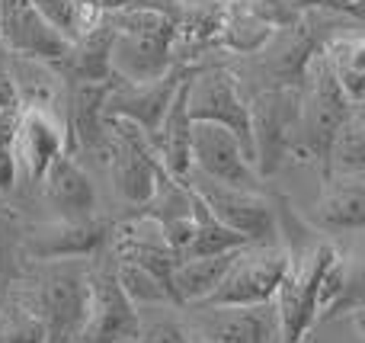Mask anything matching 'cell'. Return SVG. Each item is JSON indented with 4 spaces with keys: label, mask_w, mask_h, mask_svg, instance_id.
Masks as SVG:
<instances>
[{
    "label": "cell",
    "mask_w": 365,
    "mask_h": 343,
    "mask_svg": "<svg viewBox=\"0 0 365 343\" xmlns=\"http://www.w3.org/2000/svg\"><path fill=\"white\" fill-rule=\"evenodd\" d=\"M26 228L29 225L23 222V215L0 196V295H10L29 270L23 254Z\"/></svg>",
    "instance_id": "cb8c5ba5"
},
{
    "label": "cell",
    "mask_w": 365,
    "mask_h": 343,
    "mask_svg": "<svg viewBox=\"0 0 365 343\" xmlns=\"http://www.w3.org/2000/svg\"><path fill=\"white\" fill-rule=\"evenodd\" d=\"M353 116V100L346 96L343 83L336 81L334 64L327 58V48L311 61L308 77L302 83V119H298L295 135V151L292 160L302 164H314L330 173V160H334V145L340 138L343 126Z\"/></svg>",
    "instance_id": "3957f363"
},
{
    "label": "cell",
    "mask_w": 365,
    "mask_h": 343,
    "mask_svg": "<svg viewBox=\"0 0 365 343\" xmlns=\"http://www.w3.org/2000/svg\"><path fill=\"white\" fill-rule=\"evenodd\" d=\"M186 183L225 228L244 235L250 244L276 241L279 218H276V203H272V196L237 190V186H225V183H218V180L202 177L199 170L189 173Z\"/></svg>",
    "instance_id": "9c48e42d"
},
{
    "label": "cell",
    "mask_w": 365,
    "mask_h": 343,
    "mask_svg": "<svg viewBox=\"0 0 365 343\" xmlns=\"http://www.w3.org/2000/svg\"><path fill=\"white\" fill-rule=\"evenodd\" d=\"M0 343H48L45 321L16 292L6 295L0 308Z\"/></svg>",
    "instance_id": "4316f807"
},
{
    "label": "cell",
    "mask_w": 365,
    "mask_h": 343,
    "mask_svg": "<svg viewBox=\"0 0 365 343\" xmlns=\"http://www.w3.org/2000/svg\"><path fill=\"white\" fill-rule=\"evenodd\" d=\"M135 343H192V331L186 321L158 314V318H141V331Z\"/></svg>",
    "instance_id": "4dcf8cb0"
},
{
    "label": "cell",
    "mask_w": 365,
    "mask_h": 343,
    "mask_svg": "<svg viewBox=\"0 0 365 343\" xmlns=\"http://www.w3.org/2000/svg\"><path fill=\"white\" fill-rule=\"evenodd\" d=\"M289 273V247L282 241L250 244L237 254L225 282L202 305H266L276 302Z\"/></svg>",
    "instance_id": "ba28073f"
},
{
    "label": "cell",
    "mask_w": 365,
    "mask_h": 343,
    "mask_svg": "<svg viewBox=\"0 0 365 343\" xmlns=\"http://www.w3.org/2000/svg\"><path fill=\"white\" fill-rule=\"evenodd\" d=\"M327 58L334 64L336 81L343 83L346 96L359 103L365 96V32H343L327 45Z\"/></svg>",
    "instance_id": "d4e9b609"
},
{
    "label": "cell",
    "mask_w": 365,
    "mask_h": 343,
    "mask_svg": "<svg viewBox=\"0 0 365 343\" xmlns=\"http://www.w3.org/2000/svg\"><path fill=\"white\" fill-rule=\"evenodd\" d=\"M192 343H205V340H195V337H192Z\"/></svg>",
    "instance_id": "74e56055"
},
{
    "label": "cell",
    "mask_w": 365,
    "mask_h": 343,
    "mask_svg": "<svg viewBox=\"0 0 365 343\" xmlns=\"http://www.w3.org/2000/svg\"><path fill=\"white\" fill-rule=\"evenodd\" d=\"M90 286H93L90 318L77 343H135L141 331V312L125 295V289L119 286L115 270L106 260V254L93 263Z\"/></svg>",
    "instance_id": "5bb4252c"
},
{
    "label": "cell",
    "mask_w": 365,
    "mask_h": 343,
    "mask_svg": "<svg viewBox=\"0 0 365 343\" xmlns=\"http://www.w3.org/2000/svg\"><path fill=\"white\" fill-rule=\"evenodd\" d=\"M6 61H10V51H6L4 39H0V68H6Z\"/></svg>",
    "instance_id": "d590c367"
},
{
    "label": "cell",
    "mask_w": 365,
    "mask_h": 343,
    "mask_svg": "<svg viewBox=\"0 0 365 343\" xmlns=\"http://www.w3.org/2000/svg\"><path fill=\"white\" fill-rule=\"evenodd\" d=\"M199 74V71H195ZM192 116H189V81L180 87L177 100L170 103L164 116L158 138L151 141L160 154V164L167 167V173L177 180H186L192 173Z\"/></svg>",
    "instance_id": "7402d4cb"
},
{
    "label": "cell",
    "mask_w": 365,
    "mask_h": 343,
    "mask_svg": "<svg viewBox=\"0 0 365 343\" xmlns=\"http://www.w3.org/2000/svg\"><path fill=\"white\" fill-rule=\"evenodd\" d=\"M298 19L302 10L285 0H221L218 51L250 58L263 51L276 32L295 26Z\"/></svg>",
    "instance_id": "8fae6325"
},
{
    "label": "cell",
    "mask_w": 365,
    "mask_h": 343,
    "mask_svg": "<svg viewBox=\"0 0 365 343\" xmlns=\"http://www.w3.org/2000/svg\"><path fill=\"white\" fill-rule=\"evenodd\" d=\"M90 276H93V260L29 263L23 282L13 289L45 321L48 343L81 340L90 318V302H93Z\"/></svg>",
    "instance_id": "7a4b0ae2"
},
{
    "label": "cell",
    "mask_w": 365,
    "mask_h": 343,
    "mask_svg": "<svg viewBox=\"0 0 365 343\" xmlns=\"http://www.w3.org/2000/svg\"><path fill=\"white\" fill-rule=\"evenodd\" d=\"M0 39L13 58L45 64L64 61L74 45L32 0H0Z\"/></svg>",
    "instance_id": "9a60e30c"
},
{
    "label": "cell",
    "mask_w": 365,
    "mask_h": 343,
    "mask_svg": "<svg viewBox=\"0 0 365 343\" xmlns=\"http://www.w3.org/2000/svg\"><path fill=\"white\" fill-rule=\"evenodd\" d=\"M32 4H36L38 10H42L45 16H48L51 23H55L58 29L71 39V42H77V39H81V32L90 29V26L100 19V16H87V13H83L74 0H32ZM103 13H106V10H103Z\"/></svg>",
    "instance_id": "f1b7e54d"
},
{
    "label": "cell",
    "mask_w": 365,
    "mask_h": 343,
    "mask_svg": "<svg viewBox=\"0 0 365 343\" xmlns=\"http://www.w3.org/2000/svg\"><path fill=\"white\" fill-rule=\"evenodd\" d=\"M42 199L55 209L58 218H68V222H83L96 215V186L81 167V160L71 154H61L45 173Z\"/></svg>",
    "instance_id": "44dd1931"
},
{
    "label": "cell",
    "mask_w": 365,
    "mask_h": 343,
    "mask_svg": "<svg viewBox=\"0 0 365 343\" xmlns=\"http://www.w3.org/2000/svg\"><path fill=\"white\" fill-rule=\"evenodd\" d=\"M115 39H119L115 16L109 10L100 13V19L90 29H83L81 39L71 45L68 58L51 64L58 71V77L64 81V87H74V83H113Z\"/></svg>",
    "instance_id": "ac0fdd59"
},
{
    "label": "cell",
    "mask_w": 365,
    "mask_h": 343,
    "mask_svg": "<svg viewBox=\"0 0 365 343\" xmlns=\"http://www.w3.org/2000/svg\"><path fill=\"white\" fill-rule=\"evenodd\" d=\"M330 173H356V177H365V122H359L356 116H349V122L343 126L340 138H336Z\"/></svg>",
    "instance_id": "83f0119b"
},
{
    "label": "cell",
    "mask_w": 365,
    "mask_h": 343,
    "mask_svg": "<svg viewBox=\"0 0 365 343\" xmlns=\"http://www.w3.org/2000/svg\"><path fill=\"white\" fill-rule=\"evenodd\" d=\"M113 218H83L68 222L55 218L45 225H29L23 241L26 263H51V260H100L115 237Z\"/></svg>",
    "instance_id": "30bf717a"
},
{
    "label": "cell",
    "mask_w": 365,
    "mask_h": 343,
    "mask_svg": "<svg viewBox=\"0 0 365 343\" xmlns=\"http://www.w3.org/2000/svg\"><path fill=\"white\" fill-rule=\"evenodd\" d=\"M298 119H302V87H279L250 96L253 164L259 180H269L292 160Z\"/></svg>",
    "instance_id": "5b68a950"
},
{
    "label": "cell",
    "mask_w": 365,
    "mask_h": 343,
    "mask_svg": "<svg viewBox=\"0 0 365 343\" xmlns=\"http://www.w3.org/2000/svg\"><path fill=\"white\" fill-rule=\"evenodd\" d=\"M189 116L192 122H212V126L231 128L253 158V126H250V103L240 93V83L231 68L221 61H205L199 74L189 77ZM257 167V164H253Z\"/></svg>",
    "instance_id": "52a82bcc"
},
{
    "label": "cell",
    "mask_w": 365,
    "mask_h": 343,
    "mask_svg": "<svg viewBox=\"0 0 365 343\" xmlns=\"http://www.w3.org/2000/svg\"><path fill=\"white\" fill-rule=\"evenodd\" d=\"M314 6L324 13H336V16H346L353 23L365 26V0H314Z\"/></svg>",
    "instance_id": "1f68e13d"
},
{
    "label": "cell",
    "mask_w": 365,
    "mask_h": 343,
    "mask_svg": "<svg viewBox=\"0 0 365 343\" xmlns=\"http://www.w3.org/2000/svg\"><path fill=\"white\" fill-rule=\"evenodd\" d=\"M113 83H74L68 87V126H64V141H68L71 158L96 154L106 160L113 148V128L106 119V96Z\"/></svg>",
    "instance_id": "e0dca14e"
},
{
    "label": "cell",
    "mask_w": 365,
    "mask_h": 343,
    "mask_svg": "<svg viewBox=\"0 0 365 343\" xmlns=\"http://www.w3.org/2000/svg\"><path fill=\"white\" fill-rule=\"evenodd\" d=\"M353 19L336 16V13H324V10H304L302 19L289 29L276 32L269 45L257 55L244 58L234 77L240 83V93L250 96L263 93V90H279V87H302L304 77H308V68L336 36L349 32Z\"/></svg>",
    "instance_id": "6da1fadb"
},
{
    "label": "cell",
    "mask_w": 365,
    "mask_h": 343,
    "mask_svg": "<svg viewBox=\"0 0 365 343\" xmlns=\"http://www.w3.org/2000/svg\"><path fill=\"white\" fill-rule=\"evenodd\" d=\"M61 154H68V141H64V128L55 122L51 109H23L16 135L19 180L26 186H42L45 173Z\"/></svg>",
    "instance_id": "ffe728a7"
},
{
    "label": "cell",
    "mask_w": 365,
    "mask_h": 343,
    "mask_svg": "<svg viewBox=\"0 0 365 343\" xmlns=\"http://www.w3.org/2000/svg\"><path fill=\"white\" fill-rule=\"evenodd\" d=\"M202 64H177L170 74H164L160 81H151V83L113 81V90H109V96H106V119L132 122V126H138L141 132H148V138L154 141L160 132V126H164L167 109H170V103L177 100L180 87L202 68Z\"/></svg>",
    "instance_id": "4fadbf2b"
},
{
    "label": "cell",
    "mask_w": 365,
    "mask_h": 343,
    "mask_svg": "<svg viewBox=\"0 0 365 343\" xmlns=\"http://www.w3.org/2000/svg\"><path fill=\"white\" fill-rule=\"evenodd\" d=\"M244 250V247H240ZM240 250L231 254H215V257H195V260H182L173 273V292L180 299V308L202 305L205 299H212L215 289L225 282L227 270L234 267Z\"/></svg>",
    "instance_id": "603a6c76"
},
{
    "label": "cell",
    "mask_w": 365,
    "mask_h": 343,
    "mask_svg": "<svg viewBox=\"0 0 365 343\" xmlns=\"http://www.w3.org/2000/svg\"><path fill=\"white\" fill-rule=\"evenodd\" d=\"M186 324L205 343H282L276 302L266 305H189Z\"/></svg>",
    "instance_id": "7c38bea8"
},
{
    "label": "cell",
    "mask_w": 365,
    "mask_h": 343,
    "mask_svg": "<svg viewBox=\"0 0 365 343\" xmlns=\"http://www.w3.org/2000/svg\"><path fill=\"white\" fill-rule=\"evenodd\" d=\"M13 106H19L16 83H13L10 71H6V68H0V113H4V109H13Z\"/></svg>",
    "instance_id": "d6a6232c"
},
{
    "label": "cell",
    "mask_w": 365,
    "mask_h": 343,
    "mask_svg": "<svg viewBox=\"0 0 365 343\" xmlns=\"http://www.w3.org/2000/svg\"><path fill=\"white\" fill-rule=\"evenodd\" d=\"M365 308V244L356 250V257L349 260V276H346V289H343L340 302L324 314V321L343 318V314H356Z\"/></svg>",
    "instance_id": "f546056e"
},
{
    "label": "cell",
    "mask_w": 365,
    "mask_h": 343,
    "mask_svg": "<svg viewBox=\"0 0 365 343\" xmlns=\"http://www.w3.org/2000/svg\"><path fill=\"white\" fill-rule=\"evenodd\" d=\"M308 222L321 235H365V177L327 173Z\"/></svg>",
    "instance_id": "d6986e66"
},
{
    "label": "cell",
    "mask_w": 365,
    "mask_h": 343,
    "mask_svg": "<svg viewBox=\"0 0 365 343\" xmlns=\"http://www.w3.org/2000/svg\"><path fill=\"white\" fill-rule=\"evenodd\" d=\"M353 324H356V331H359V337L365 340V308H362V312H356V314H353Z\"/></svg>",
    "instance_id": "836d02e7"
},
{
    "label": "cell",
    "mask_w": 365,
    "mask_h": 343,
    "mask_svg": "<svg viewBox=\"0 0 365 343\" xmlns=\"http://www.w3.org/2000/svg\"><path fill=\"white\" fill-rule=\"evenodd\" d=\"M109 260H113V257H109ZM113 270H115V280H119V286L125 289V295L138 308H151V305H158V308H177V305H173V295L167 292V286L154 273H148L145 267H138V263H128V260H113Z\"/></svg>",
    "instance_id": "484cf974"
},
{
    "label": "cell",
    "mask_w": 365,
    "mask_h": 343,
    "mask_svg": "<svg viewBox=\"0 0 365 343\" xmlns=\"http://www.w3.org/2000/svg\"><path fill=\"white\" fill-rule=\"evenodd\" d=\"M113 128V148H109V177H113V190L128 209H145L158 193V180L167 170L160 164L158 148L151 145L148 132L125 119H109Z\"/></svg>",
    "instance_id": "8992f818"
},
{
    "label": "cell",
    "mask_w": 365,
    "mask_h": 343,
    "mask_svg": "<svg viewBox=\"0 0 365 343\" xmlns=\"http://www.w3.org/2000/svg\"><path fill=\"white\" fill-rule=\"evenodd\" d=\"M4 302H6V295H0V308H4Z\"/></svg>",
    "instance_id": "8d00e7d4"
},
{
    "label": "cell",
    "mask_w": 365,
    "mask_h": 343,
    "mask_svg": "<svg viewBox=\"0 0 365 343\" xmlns=\"http://www.w3.org/2000/svg\"><path fill=\"white\" fill-rule=\"evenodd\" d=\"M192 170H199L208 180H218L225 186L263 193V180H259L247 148L225 126H212V122H195L192 126Z\"/></svg>",
    "instance_id": "2e32d148"
},
{
    "label": "cell",
    "mask_w": 365,
    "mask_h": 343,
    "mask_svg": "<svg viewBox=\"0 0 365 343\" xmlns=\"http://www.w3.org/2000/svg\"><path fill=\"white\" fill-rule=\"evenodd\" d=\"M119 26L113 74L122 83H151L177 68V26L160 10H109Z\"/></svg>",
    "instance_id": "277c9868"
},
{
    "label": "cell",
    "mask_w": 365,
    "mask_h": 343,
    "mask_svg": "<svg viewBox=\"0 0 365 343\" xmlns=\"http://www.w3.org/2000/svg\"><path fill=\"white\" fill-rule=\"evenodd\" d=\"M128 0H103V10H122Z\"/></svg>",
    "instance_id": "e575fe53"
}]
</instances>
